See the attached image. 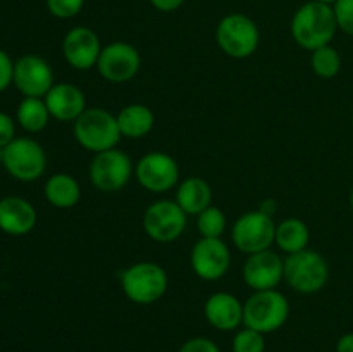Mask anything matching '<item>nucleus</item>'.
<instances>
[{
  "mask_svg": "<svg viewBox=\"0 0 353 352\" xmlns=\"http://www.w3.org/2000/svg\"><path fill=\"white\" fill-rule=\"evenodd\" d=\"M16 138V123L6 113H0V150Z\"/></svg>",
  "mask_w": 353,
  "mask_h": 352,
  "instance_id": "nucleus-32",
  "label": "nucleus"
},
{
  "mask_svg": "<svg viewBox=\"0 0 353 352\" xmlns=\"http://www.w3.org/2000/svg\"><path fill=\"white\" fill-rule=\"evenodd\" d=\"M133 173L134 166L131 157L117 147L93 155L88 168L90 182L97 190L103 193H114L123 190L130 183Z\"/></svg>",
  "mask_w": 353,
  "mask_h": 352,
  "instance_id": "nucleus-8",
  "label": "nucleus"
},
{
  "mask_svg": "<svg viewBox=\"0 0 353 352\" xmlns=\"http://www.w3.org/2000/svg\"><path fill=\"white\" fill-rule=\"evenodd\" d=\"M341 55L333 45H324L310 52V68L319 78L331 79L340 75L341 71Z\"/></svg>",
  "mask_w": 353,
  "mask_h": 352,
  "instance_id": "nucleus-25",
  "label": "nucleus"
},
{
  "mask_svg": "<svg viewBox=\"0 0 353 352\" xmlns=\"http://www.w3.org/2000/svg\"><path fill=\"white\" fill-rule=\"evenodd\" d=\"M43 193L47 202L57 209H72L81 199L78 179L68 173H55L45 182Z\"/></svg>",
  "mask_w": 353,
  "mask_h": 352,
  "instance_id": "nucleus-22",
  "label": "nucleus"
},
{
  "mask_svg": "<svg viewBox=\"0 0 353 352\" xmlns=\"http://www.w3.org/2000/svg\"><path fill=\"white\" fill-rule=\"evenodd\" d=\"M310 230L300 217H286L276 224L274 244L286 254H296L309 248Z\"/></svg>",
  "mask_w": 353,
  "mask_h": 352,
  "instance_id": "nucleus-23",
  "label": "nucleus"
},
{
  "mask_svg": "<svg viewBox=\"0 0 353 352\" xmlns=\"http://www.w3.org/2000/svg\"><path fill=\"white\" fill-rule=\"evenodd\" d=\"M231 238L234 247L247 255L268 251L276 240L274 219L259 209L248 211L234 221Z\"/></svg>",
  "mask_w": 353,
  "mask_h": 352,
  "instance_id": "nucleus-9",
  "label": "nucleus"
},
{
  "mask_svg": "<svg viewBox=\"0 0 353 352\" xmlns=\"http://www.w3.org/2000/svg\"><path fill=\"white\" fill-rule=\"evenodd\" d=\"M226 228V214L216 206H209L196 216V230L203 238H221Z\"/></svg>",
  "mask_w": 353,
  "mask_h": 352,
  "instance_id": "nucleus-26",
  "label": "nucleus"
},
{
  "mask_svg": "<svg viewBox=\"0 0 353 352\" xmlns=\"http://www.w3.org/2000/svg\"><path fill=\"white\" fill-rule=\"evenodd\" d=\"M150 3L161 12H174L185 3V0H150Z\"/></svg>",
  "mask_w": 353,
  "mask_h": 352,
  "instance_id": "nucleus-33",
  "label": "nucleus"
},
{
  "mask_svg": "<svg viewBox=\"0 0 353 352\" xmlns=\"http://www.w3.org/2000/svg\"><path fill=\"white\" fill-rule=\"evenodd\" d=\"M316 2H321V3H327V6H334V2H336V0H316Z\"/></svg>",
  "mask_w": 353,
  "mask_h": 352,
  "instance_id": "nucleus-36",
  "label": "nucleus"
},
{
  "mask_svg": "<svg viewBox=\"0 0 353 352\" xmlns=\"http://www.w3.org/2000/svg\"><path fill=\"white\" fill-rule=\"evenodd\" d=\"M176 202L186 214L199 216L202 211L212 206V188L200 176H190L176 186Z\"/></svg>",
  "mask_w": 353,
  "mask_h": 352,
  "instance_id": "nucleus-20",
  "label": "nucleus"
},
{
  "mask_svg": "<svg viewBox=\"0 0 353 352\" xmlns=\"http://www.w3.org/2000/svg\"><path fill=\"white\" fill-rule=\"evenodd\" d=\"M95 68L105 81L121 85L137 78L141 68V55L128 41H112L102 47Z\"/></svg>",
  "mask_w": 353,
  "mask_h": 352,
  "instance_id": "nucleus-11",
  "label": "nucleus"
},
{
  "mask_svg": "<svg viewBox=\"0 0 353 352\" xmlns=\"http://www.w3.org/2000/svg\"><path fill=\"white\" fill-rule=\"evenodd\" d=\"M178 352H221L219 345L207 337L188 338Z\"/></svg>",
  "mask_w": 353,
  "mask_h": 352,
  "instance_id": "nucleus-30",
  "label": "nucleus"
},
{
  "mask_svg": "<svg viewBox=\"0 0 353 352\" xmlns=\"http://www.w3.org/2000/svg\"><path fill=\"white\" fill-rule=\"evenodd\" d=\"M14 83V62L6 50L0 48V92L7 90Z\"/></svg>",
  "mask_w": 353,
  "mask_h": 352,
  "instance_id": "nucleus-31",
  "label": "nucleus"
},
{
  "mask_svg": "<svg viewBox=\"0 0 353 352\" xmlns=\"http://www.w3.org/2000/svg\"><path fill=\"white\" fill-rule=\"evenodd\" d=\"M100 52H102V43L99 35L92 28L74 26L64 35L62 55L76 71H90L95 68Z\"/></svg>",
  "mask_w": 353,
  "mask_h": 352,
  "instance_id": "nucleus-15",
  "label": "nucleus"
},
{
  "mask_svg": "<svg viewBox=\"0 0 353 352\" xmlns=\"http://www.w3.org/2000/svg\"><path fill=\"white\" fill-rule=\"evenodd\" d=\"M0 159L6 171L14 179L30 183L43 176L47 169V154L37 140L28 137L14 138L0 150Z\"/></svg>",
  "mask_w": 353,
  "mask_h": 352,
  "instance_id": "nucleus-7",
  "label": "nucleus"
},
{
  "mask_svg": "<svg viewBox=\"0 0 353 352\" xmlns=\"http://www.w3.org/2000/svg\"><path fill=\"white\" fill-rule=\"evenodd\" d=\"M37 209L23 197H3L0 200V230L12 237H23L37 226Z\"/></svg>",
  "mask_w": 353,
  "mask_h": 352,
  "instance_id": "nucleus-19",
  "label": "nucleus"
},
{
  "mask_svg": "<svg viewBox=\"0 0 353 352\" xmlns=\"http://www.w3.org/2000/svg\"><path fill=\"white\" fill-rule=\"evenodd\" d=\"M350 207H352V211H353V188H352V192H350Z\"/></svg>",
  "mask_w": 353,
  "mask_h": 352,
  "instance_id": "nucleus-37",
  "label": "nucleus"
},
{
  "mask_svg": "<svg viewBox=\"0 0 353 352\" xmlns=\"http://www.w3.org/2000/svg\"><path fill=\"white\" fill-rule=\"evenodd\" d=\"M72 133L76 141L93 154L116 148L123 138L117 116L103 107H86L85 113L72 123Z\"/></svg>",
  "mask_w": 353,
  "mask_h": 352,
  "instance_id": "nucleus-2",
  "label": "nucleus"
},
{
  "mask_svg": "<svg viewBox=\"0 0 353 352\" xmlns=\"http://www.w3.org/2000/svg\"><path fill=\"white\" fill-rule=\"evenodd\" d=\"M290 317V302L279 290L254 292L243 304V326L268 335L285 326Z\"/></svg>",
  "mask_w": 353,
  "mask_h": 352,
  "instance_id": "nucleus-4",
  "label": "nucleus"
},
{
  "mask_svg": "<svg viewBox=\"0 0 353 352\" xmlns=\"http://www.w3.org/2000/svg\"><path fill=\"white\" fill-rule=\"evenodd\" d=\"M290 30L296 45L309 52H314L324 45H331L338 31L333 6L316 0L303 3L293 14Z\"/></svg>",
  "mask_w": 353,
  "mask_h": 352,
  "instance_id": "nucleus-1",
  "label": "nucleus"
},
{
  "mask_svg": "<svg viewBox=\"0 0 353 352\" xmlns=\"http://www.w3.org/2000/svg\"><path fill=\"white\" fill-rule=\"evenodd\" d=\"M338 30L353 37V0H336L333 6Z\"/></svg>",
  "mask_w": 353,
  "mask_h": 352,
  "instance_id": "nucleus-29",
  "label": "nucleus"
},
{
  "mask_svg": "<svg viewBox=\"0 0 353 352\" xmlns=\"http://www.w3.org/2000/svg\"><path fill=\"white\" fill-rule=\"evenodd\" d=\"M138 183L152 193H165L179 183V166L168 152L154 150L140 157L134 168Z\"/></svg>",
  "mask_w": 353,
  "mask_h": 352,
  "instance_id": "nucleus-12",
  "label": "nucleus"
},
{
  "mask_svg": "<svg viewBox=\"0 0 353 352\" xmlns=\"http://www.w3.org/2000/svg\"><path fill=\"white\" fill-rule=\"evenodd\" d=\"M352 119H353V116H352Z\"/></svg>",
  "mask_w": 353,
  "mask_h": 352,
  "instance_id": "nucleus-38",
  "label": "nucleus"
},
{
  "mask_svg": "<svg viewBox=\"0 0 353 352\" xmlns=\"http://www.w3.org/2000/svg\"><path fill=\"white\" fill-rule=\"evenodd\" d=\"M216 41L228 57L247 59L254 55L261 45V30L255 21L245 14H228L217 24Z\"/></svg>",
  "mask_w": 353,
  "mask_h": 352,
  "instance_id": "nucleus-6",
  "label": "nucleus"
},
{
  "mask_svg": "<svg viewBox=\"0 0 353 352\" xmlns=\"http://www.w3.org/2000/svg\"><path fill=\"white\" fill-rule=\"evenodd\" d=\"M207 323L219 331H234L243 324V302L230 292H216L203 306Z\"/></svg>",
  "mask_w": 353,
  "mask_h": 352,
  "instance_id": "nucleus-18",
  "label": "nucleus"
},
{
  "mask_svg": "<svg viewBox=\"0 0 353 352\" xmlns=\"http://www.w3.org/2000/svg\"><path fill=\"white\" fill-rule=\"evenodd\" d=\"M188 214L178 206L176 200H157L145 209L143 231L152 240L168 244L174 242L185 233L188 224Z\"/></svg>",
  "mask_w": 353,
  "mask_h": 352,
  "instance_id": "nucleus-10",
  "label": "nucleus"
},
{
  "mask_svg": "<svg viewBox=\"0 0 353 352\" xmlns=\"http://www.w3.org/2000/svg\"><path fill=\"white\" fill-rule=\"evenodd\" d=\"M190 266L203 282H217L224 278L231 266V251L223 238H203L193 245L190 252Z\"/></svg>",
  "mask_w": 353,
  "mask_h": 352,
  "instance_id": "nucleus-13",
  "label": "nucleus"
},
{
  "mask_svg": "<svg viewBox=\"0 0 353 352\" xmlns=\"http://www.w3.org/2000/svg\"><path fill=\"white\" fill-rule=\"evenodd\" d=\"M243 280L254 292L276 289L285 280V259L271 248L250 254L243 264Z\"/></svg>",
  "mask_w": 353,
  "mask_h": 352,
  "instance_id": "nucleus-16",
  "label": "nucleus"
},
{
  "mask_svg": "<svg viewBox=\"0 0 353 352\" xmlns=\"http://www.w3.org/2000/svg\"><path fill=\"white\" fill-rule=\"evenodd\" d=\"M50 117L52 116L47 109V104H45L43 99H38V97H24L16 110L17 123L28 133H38V131L45 130Z\"/></svg>",
  "mask_w": 353,
  "mask_h": 352,
  "instance_id": "nucleus-24",
  "label": "nucleus"
},
{
  "mask_svg": "<svg viewBox=\"0 0 353 352\" xmlns=\"http://www.w3.org/2000/svg\"><path fill=\"white\" fill-rule=\"evenodd\" d=\"M43 100L50 116L61 123H74L88 107L85 92L74 83H55Z\"/></svg>",
  "mask_w": 353,
  "mask_h": 352,
  "instance_id": "nucleus-17",
  "label": "nucleus"
},
{
  "mask_svg": "<svg viewBox=\"0 0 353 352\" xmlns=\"http://www.w3.org/2000/svg\"><path fill=\"white\" fill-rule=\"evenodd\" d=\"M336 352H353V331H348L338 338Z\"/></svg>",
  "mask_w": 353,
  "mask_h": 352,
  "instance_id": "nucleus-34",
  "label": "nucleus"
},
{
  "mask_svg": "<svg viewBox=\"0 0 353 352\" xmlns=\"http://www.w3.org/2000/svg\"><path fill=\"white\" fill-rule=\"evenodd\" d=\"M259 211H262L264 214H269V216H274L276 202L274 200H264V202H261V206H259Z\"/></svg>",
  "mask_w": 353,
  "mask_h": 352,
  "instance_id": "nucleus-35",
  "label": "nucleus"
},
{
  "mask_svg": "<svg viewBox=\"0 0 353 352\" xmlns=\"http://www.w3.org/2000/svg\"><path fill=\"white\" fill-rule=\"evenodd\" d=\"M285 282L299 293H317L330 282V264L312 248L290 254L285 259Z\"/></svg>",
  "mask_w": 353,
  "mask_h": 352,
  "instance_id": "nucleus-5",
  "label": "nucleus"
},
{
  "mask_svg": "<svg viewBox=\"0 0 353 352\" xmlns=\"http://www.w3.org/2000/svg\"><path fill=\"white\" fill-rule=\"evenodd\" d=\"M123 138H145L155 126V116L145 104H128L116 114Z\"/></svg>",
  "mask_w": 353,
  "mask_h": 352,
  "instance_id": "nucleus-21",
  "label": "nucleus"
},
{
  "mask_svg": "<svg viewBox=\"0 0 353 352\" xmlns=\"http://www.w3.org/2000/svg\"><path fill=\"white\" fill-rule=\"evenodd\" d=\"M14 85L23 97L43 99L55 85L54 71L43 57L26 54L14 62Z\"/></svg>",
  "mask_w": 353,
  "mask_h": 352,
  "instance_id": "nucleus-14",
  "label": "nucleus"
},
{
  "mask_svg": "<svg viewBox=\"0 0 353 352\" xmlns=\"http://www.w3.org/2000/svg\"><path fill=\"white\" fill-rule=\"evenodd\" d=\"M48 12L57 19L76 17L85 7V0H45Z\"/></svg>",
  "mask_w": 353,
  "mask_h": 352,
  "instance_id": "nucleus-28",
  "label": "nucleus"
},
{
  "mask_svg": "<svg viewBox=\"0 0 353 352\" xmlns=\"http://www.w3.org/2000/svg\"><path fill=\"white\" fill-rule=\"evenodd\" d=\"M231 347H233V352H264V333H261L257 330H252L248 326H243L241 330H236Z\"/></svg>",
  "mask_w": 353,
  "mask_h": 352,
  "instance_id": "nucleus-27",
  "label": "nucleus"
},
{
  "mask_svg": "<svg viewBox=\"0 0 353 352\" xmlns=\"http://www.w3.org/2000/svg\"><path fill=\"white\" fill-rule=\"evenodd\" d=\"M168 273L157 262H134L121 273L123 293L131 302L140 304V306H148L161 300L168 292Z\"/></svg>",
  "mask_w": 353,
  "mask_h": 352,
  "instance_id": "nucleus-3",
  "label": "nucleus"
}]
</instances>
